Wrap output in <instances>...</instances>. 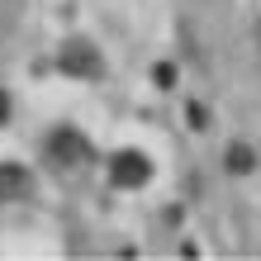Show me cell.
Segmentation results:
<instances>
[{
  "label": "cell",
  "instance_id": "6da1fadb",
  "mask_svg": "<svg viewBox=\"0 0 261 261\" xmlns=\"http://www.w3.org/2000/svg\"><path fill=\"white\" fill-rule=\"evenodd\" d=\"M110 180H114L119 190L147 186V180H152V157H147V152H133V147L114 152V157H110Z\"/></svg>",
  "mask_w": 261,
  "mask_h": 261
},
{
  "label": "cell",
  "instance_id": "7a4b0ae2",
  "mask_svg": "<svg viewBox=\"0 0 261 261\" xmlns=\"http://www.w3.org/2000/svg\"><path fill=\"white\" fill-rule=\"evenodd\" d=\"M48 157L67 171V166H81V162L90 157V147H86V138L76 133V128H57V133L48 138Z\"/></svg>",
  "mask_w": 261,
  "mask_h": 261
},
{
  "label": "cell",
  "instance_id": "3957f363",
  "mask_svg": "<svg viewBox=\"0 0 261 261\" xmlns=\"http://www.w3.org/2000/svg\"><path fill=\"white\" fill-rule=\"evenodd\" d=\"M62 71H76V76H95L100 71V57H95V48H90V43H81V38H76V43H67V53H62Z\"/></svg>",
  "mask_w": 261,
  "mask_h": 261
},
{
  "label": "cell",
  "instance_id": "277c9868",
  "mask_svg": "<svg viewBox=\"0 0 261 261\" xmlns=\"http://www.w3.org/2000/svg\"><path fill=\"white\" fill-rule=\"evenodd\" d=\"M29 195V171L14 162H0V204L5 199H24Z\"/></svg>",
  "mask_w": 261,
  "mask_h": 261
},
{
  "label": "cell",
  "instance_id": "5b68a950",
  "mask_svg": "<svg viewBox=\"0 0 261 261\" xmlns=\"http://www.w3.org/2000/svg\"><path fill=\"white\" fill-rule=\"evenodd\" d=\"M5 119H10V95L0 90V124H5Z\"/></svg>",
  "mask_w": 261,
  "mask_h": 261
}]
</instances>
